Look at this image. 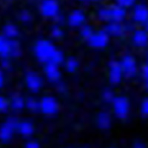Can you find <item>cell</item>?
<instances>
[{
	"label": "cell",
	"instance_id": "1",
	"mask_svg": "<svg viewBox=\"0 0 148 148\" xmlns=\"http://www.w3.org/2000/svg\"><path fill=\"white\" fill-rule=\"evenodd\" d=\"M34 53L37 59L44 64L53 63L59 65L64 62L63 53L48 40L41 39L38 41L34 47Z\"/></svg>",
	"mask_w": 148,
	"mask_h": 148
},
{
	"label": "cell",
	"instance_id": "2",
	"mask_svg": "<svg viewBox=\"0 0 148 148\" xmlns=\"http://www.w3.org/2000/svg\"><path fill=\"white\" fill-rule=\"evenodd\" d=\"M126 17V10L119 5H113L100 9L98 12V18L104 22L121 23Z\"/></svg>",
	"mask_w": 148,
	"mask_h": 148
},
{
	"label": "cell",
	"instance_id": "3",
	"mask_svg": "<svg viewBox=\"0 0 148 148\" xmlns=\"http://www.w3.org/2000/svg\"><path fill=\"white\" fill-rule=\"evenodd\" d=\"M21 47L18 42L0 35V56L2 59L18 57L21 55Z\"/></svg>",
	"mask_w": 148,
	"mask_h": 148
},
{
	"label": "cell",
	"instance_id": "4",
	"mask_svg": "<svg viewBox=\"0 0 148 148\" xmlns=\"http://www.w3.org/2000/svg\"><path fill=\"white\" fill-rule=\"evenodd\" d=\"M112 104L114 114L119 119H125L127 117L130 110V104L126 97L121 96H116Z\"/></svg>",
	"mask_w": 148,
	"mask_h": 148
},
{
	"label": "cell",
	"instance_id": "5",
	"mask_svg": "<svg viewBox=\"0 0 148 148\" xmlns=\"http://www.w3.org/2000/svg\"><path fill=\"white\" fill-rule=\"evenodd\" d=\"M39 11L46 18H56L60 12L59 2L56 0H42L39 5Z\"/></svg>",
	"mask_w": 148,
	"mask_h": 148
},
{
	"label": "cell",
	"instance_id": "6",
	"mask_svg": "<svg viewBox=\"0 0 148 148\" xmlns=\"http://www.w3.org/2000/svg\"><path fill=\"white\" fill-rule=\"evenodd\" d=\"M121 68H122L124 76L127 78L134 77L138 71L136 61L133 56L130 55H126L121 59Z\"/></svg>",
	"mask_w": 148,
	"mask_h": 148
},
{
	"label": "cell",
	"instance_id": "7",
	"mask_svg": "<svg viewBox=\"0 0 148 148\" xmlns=\"http://www.w3.org/2000/svg\"><path fill=\"white\" fill-rule=\"evenodd\" d=\"M18 121L14 118H10L0 127V140L8 141L12 138L16 130Z\"/></svg>",
	"mask_w": 148,
	"mask_h": 148
},
{
	"label": "cell",
	"instance_id": "8",
	"mask_svg": "<svg viewBox=\"0 0 148 148\" xmlns=\"http://www.w3.org/2000/svg\"><path fill=\"white\" fill-rule=\"evenodd\" d=\"M59 103L53 96H46L40 100V111L47 116H53L59 111Z\"/></svg>",
	"mask_w": 148,
	"mask_h": 148
},
{
	"label": "cell",
	"instance_id": "9",
	"mask_svg": "<svg viewBox=\"0 0 148 148\" xmlns=\"http://www.w3.org/2000/svg\"><path fill=\"white\" fill-rule=\"evenodd\" d=\"M110 36L105 30H99L94 32L92 35L88 39L90 46L94 48H104L108 45L110 40Z\"/></svg>",
	"mask_w": 148,
	"mask_h": 148
},
{
	"label": "cell",
	"instance_id": "10",
	"mask_svg": "<svg viewBox=\"0 0 148 148\" xmlns=\"http://www.w3.org/2000/svg\"><path fill=\"white\" fill-rule=\"evenodd\" d=\"M124 76L120 62L112 61L109 64V80L111 84H118Z\"/></svg>",
	"mask_w": 148,
	"mask_h": 148
},
{
	"label": "cell",
	"instance_id": "11",
	"mask_svg": "<svg viewBox=\"0 0 148 148\" xmlns=\"http://www.w3.org/2000/svg\"><path fill=\"white\" fill-rule=\"evenodd\" d=\"M25 83L27 88L32 92H36L41 90L43 81L39 74L35 72H28L25 76Z\"/></svg>",
	"mask_w": 148,
	"mask_h": 148
},
{
	"label": "cell",
	"instance_id": "12",
	"mask_svg": "<svg viewBox=\"0 0 148 148\" xmlns=\"http://www.w3.org/2000/svg\"><path fill=\"white\" fill-rule=\"evenodd\" d=\"M133 20L138 24L146 23L148 20V7L145 4L135 5L133 10Z\"/></svg>",
	"mask_w": 148,
	"mask_h": 148
},
{
	"label": "cell",
	"instance_id": "13",
	"mask_svg": "<svg viewBox=\"0 0 148 148\" xmlns=\"http://www.w3.org/2000/svg\"><path fill=\"white\" fill-rule=\"evenodd\" d=\"M58 64L53 63H47L45 67V73L49 81L51 82L57 83L61 78V72Z\"/></svg>",
	"mask_w": 148,
	"mask_h": 148
},
{
	"label": "cell",
	"instance_id": "14",
	"mask_svg": "<svg viewBox=\"0 0 148 148\" xmlns=\"http://www.w3.org/2000/svg\"><path fill=\"white\" fill-rule=\"evenodd\" d=\"M85 21V14L81 10H74L71 12L67 18L69 25L73 27H82Z\"/></svg>",
	"mask_w": 148,
	"mask_h": 148
},
{
	"label": "cell",
	"instance_id": "15",
	"mask_svg": "<svg viewBox=\"0 0 148 148\" xmlns=\"http://www.w3.org/2000/svg\"><path fill=\"white\" fill-rule=\"evenodd\" d=\"M132 39L135 45L138 47H145L148 45V33L146 30L138 29L135 30Z\"/></svg>",
	"mask_w": 148,
	"mask_h": 148
},
{
	"label": "cell",
	"instance_id": "16",
	"mask_svg": "<svg viewBox=\"0 0 148 148\" xmlns=\"http://www.w3.org/2000/svg\"><path fill=\"white\" fill-rule=\"evenodd\" d=\"M105 31L110 36L119 37L124 35L125 27L119 22H110L108 23L105 27Z\"/></svg>",
	"mask_w": 148,
	"mask_h": 148
},
{
	"label": "cell",
	"instance_id": "17",
	"mask_svg": "<svg viewBox=\"0 0 148 148\" xmlns=\"http://www.w3.org/2000/svg\"><path fill=\"white\" fill-rule=\"evenodd\" d=\"M16 131L24 137H30L34 134V127L30 121H22L18 122Z\"/></svg>",
	"mask_w": 148,
	"mask_h": 148
},
{
	"label": "cell",
	"instance_id": "18",
	"mask_svg": "<svg viewBox=\"0 0 148 148\" xmlns=\"http://www.w3.org/2000/svg\"><path fill=\"white\" fill-rule=\"evenodd\" d=\"M111 116L107 112H101L97 116V125L101 129L107 130L111 127Z\"/></svg>",
	"mask_w": 148,
	"mask_h": 148
},
{
	"label": "cell",
	"instance_id": "19",
	"mask_svg": "<svg viewBox=\"0 0 148 148\" xmlns=\"http://www.w3.org/2000/svg\"><path fill=\"white\" fill-rule=\"evenodd\" d=\"M2 32H3L4 36L10 39H15L16 37L18 36V34H19L18 27L14 25H12V24H8V25L4 26L3 29H2Z\"/></svg>",
	"mask_w": 148,
	"mask_h": 148
},
{
	"label": "cell",
	"instance_id": "20",
	"mask_svg": "<svg viewBox=\"0 0 148 148\" xmlns=\"http://www.w3.org/2000/svg\"><path fill=\"white\" fill-rule=\"evenodd\" d=\"M10 105L14 110L19 111L25 107V100L19 95H15L10 100Z\"/></svg>",
	"mask_w": 148,
	"mask_h": 148
},
{
	"label": "cell",
	"instance_id": "21",
	"mask_svg": "<svg viewBox=\"0 0 148 148\" xmlns=\"http://www.w3.org/2000/svg\"><path fill=\"white\" fill-rule=\"evenodd\" d=\"M25 107L31 112L40 110V101L34 97H30L25 100Z\"/></svg>",
	"mask_w": 148,
	"mask_h": 148
},
{
	"label": "cell",
	"instance_id": "22",
	"mask_svg": "<svg viewBox=\"0 0 148 148\" xmlns=\"http://www.w3.org/2000/svg\"><path fill=\"white\" fill-rule=\"evenodd\" d=\"M64 66H65V69L67 72L73 73L77 70L78 67H79V62L76 60V59L73 57H71L67 59Z\"/></svg>",
	"mask_w": 148,
	"mask_h": 148
},
{
	"label": "cell",
	"instance_id": "23",
	"mask_svg": "<svg viewBox=\"0 0 148 148\" xmlns=\"http://www.w3.org/2000/svg\"><path fill=\"white\" fill-rule=\"evenodd\" d=\"M93 33H94V31H93L92 27L88 25H84L83 26H82L81 29H80V34L86 40H88Z\"/></svg>",
	"mask_w": 148,
	"mask_h": 148
},
{
	"label": "cell",
	"instance_id": "24",
	"mask_svg": "<svg viewBox=\"0 0 148 148\" xmlns=\"http://www.w3.org/2000/svg\"><path fill=\"white\" fill-rule=\"evenodd\" d=\"M116 96L114 92L110 89H106L104 90L102 93V99L105 102L107 103H113V100L115 99Z\"/></svg>",
	"mask_w": 148,
	"mask_h": 148
},
{
	"label": "cell",
	"instance_id": "25",
	"mask_svg": "<svg viewBox=\"0 0 148 148\" xmlns=\"http://www.w3.org/2000/svg\"><path fill=\"white\" fill-rule=\"evenodd\" d=\"M51 36L55 39H60L64 35V31L59 26H54L51 31Z\"/></svg>",
	"mask_w": 148,
	"mask_h": 148
},
{
	"label": "cell",
	"instance_id": "26",
	"mask_svg": "<svg viewBox=\"0 0 148 148\" xmlns=\"http://www.w3.org/2000/svg\"><path fill=\"white\" fill-rule=\"evenodd\" d=\"M19 19L24 23H28L32 19V15L28 10H22L19 14Z\"/></svg>",
	"mask_w": 148,
	"mask_h": 148
},
{
	"label": "cell",
	"instance_id": "27",
	"mask_svg": "<svg viewBox=\"0 0 148 148\" xmlns=\"http://www.w3.org/2000/svg\"><path fill=\"white\" fill-rule=\"evenodd\" d=\"M136 0H116V3L125 9L135 5Z\"/></svg>",
	"mask_w": 148,
	"mask_h": 148
},
{
	"label": "cell",
	"instance_id": "28",
	"mask_svg": "<svg viewBox=\"0 0 148 148\" xmlns=\"http://www.w3.org/2000/svg\"><path fill=\"white\" fill-rule=\"evenodd\" d=\"M141 113L145 116H148V98H146L143 100L141 104Z\"/></svg>",
	"mask_w": 148,
	"mask_h": 148
},
{
	"label": "cell",
	"instance_id": "29",
	"mask_svg": "<svg viewBox=\"0 0 148 148\" xmlns=\"http://www.w3.org/2000/svg\"><path fill=\"white\" fill-rule=\"evenodd\" d=\"M9 103L7 99L3 96H0V112H5L8 110L9 106Z\"/></svg>",
	"mask_w": 148,
	"mask_h": 148
},
{
	"label": "cell",
	"instance_id": "30",
	"mask_svg": "<svg viewBox=\"0 0 148 148\" xmlns=\"http://www.w3.org/2000/svg\"><path fill=\"white\" fill-rule=\"evenodd\" d=\"M141 73H142V76L145 80V84L146 89L148 91V63L145 64L143 67H142V71H141Z\"/></svg>",
	"mask_w": 148,
	"mask_h": 148
},
{
	"label": "cell",
	"instance_id": "31",
	"mask_svg": "<svg viewBox=\"0 0 148 148\" xmlns=\"http://www.w3.org/2000/svg\"><path fill=\"white\" fill-rule=\"evenodd\" d=\"M25 148H40V145L36 141H29L25 144Z\"/></svg>",
	"mask_w": 148,
	"mask_h": 148
},
{
	"label": "cell",
	"instance_id": "32",
	"mask_svg": "<svg viewBox=\"0 0 148 148\" xmlns=\"http://www.w3.org/2000/svg\"><path fill=\"white\" fill-rule=\"evenodd\" d=\"M1 66L3 69L5 70H8L10 69V67H11V64H10V62L8 61V58H5L2 60V62H1Z\"/></svg>",
	"mask_w": 148,
	"mask_h": 148
},
{
	"label": "cell",
	"instance_id": "33",
	"mask_svg": "<svg viewBox=\"0 0 148 148\" xmlns=\"http://www.w3.org/2000/svg\"><path fill=\"white\" fill-rule=\"evenodd\" d=\"M4 84H5V76L2 71L0 69V88L3 87Z\"/></svg>",
	"mask_w": 148,
	"mask_h": 148
},
{
	"label": "cell",
	"instance_id": "34",
	"mask_svg": "<svg viewBox=\"0 0 148 148\" xmlns=\"http://www.w3.org/2000/svg\"><path fill=\"white\" fill-rule=\"evenodd\" d=\"M57 89L59 92H64V91H65L66 88H65V86H64V84H62V83H59V84H58Z\"/></svg>",
	"mask_w": 148,
	"mask_h": 148
},
{
	"label": "cell",
	"instance_id": "35",
	"mask_svg": "<svg viewBox=\"0 0 148 148\" xmlns=\"http://www.w3.org/2000/svg\"><path fill=\"white\" fill-rule=\"evenodd\" d=\"M133 148H146L143 145H141V144H138V145H136Z\"/></svg>",
	"mask_w": 148,
	"mask_h": 148
},
{
	"label": "cell",
	"instance_id": "36",
	"mask_svg": "<svg viewBox=\"0 0 148 148\" xmlns=\"http://www.w3.org/2000/svg\"><path fill=\"white\" fill-rule=\"evenodd\" d=\"M145 30H146L147 32L148 33V20L147 21L146 23L145 24Z\"/></svg>",
	"mask_w": 148,
	"mask_h": 148
},
{
	"label": "cell",
	"instance_id": "37",
	"mask_svg": "<svg viewBox=\"0 0 148 148\" xmlns=\"http://www.w3.org/2000/svg\"><path fill=\"white\" fill-rule=\"evenodd\" d=\"M79 1H81V2H87V1H89V0H79Z\"/></svg>",
	"mask_w": 148,
	"mask_h": 148
},
{
	"label": "cell",
	"instance_id": "38",
	"mask_svg": "<svg viewBox=\"0 0 148 148\" xmlns=\"http://www.w3.org/2000/svg\"><path fill=\"white\" fill-rule=\"evenodd\" d=\"M147 61H148V51H147Z\"/></svg>",
	"mask_w": 148,
	"mask_h": 148
},
{
	"label": "cell",
	"instance_id": "39",
	"mask_svg": "<svg viewBox=\"0 0 148 148\" xmlns=\"http://www.w3.org/2000/svg\"><path fill=\"white\" fill-rule=\"evenodd\" d=\"M89 1H98V0H89Z\"/></svg>",
	"mask_w": 148,
	"mask_h": 148
},
{
	"label": "cell",
	"instance_id": "40",
	"mask_svg": "<svg viewBox=\"0 0 148 148\" xmlns=\"http://www.w3.org/2000/svg\"><path fill=\"white\" fill-rule=\"evenodd\" d=\"M81 148H86V147H81Z\"/></svg>",
	"mask_w": 148,
	"mask_h": 148
},
{
	"label": "cell",
	"instance_id": "41",
	"mask_svg": "<svg viewBox=\"0 0 148 148\" xmlns=\"http://www.w3.org/2000/svg\"><path fill=\"white\" fill-rule=\"evenodd\" d=\"M67 148H71V147H67Z\"/></svg>",
	"mask_w": 148,
	"mask_h": 148
},
{
	"label": "cell",
	"instance_id": "42",
	"mask_svg": "<svg viewBox=\"0 0 148 148\" xmlns=\"http://www.w3.org/2000/svg\"><path fill=\"white\" fill-rule=\"evenodd\" d=\"M110 148H114V147H110Z\"/></svg>",
	"mask_w": 148,
	"mask_h": 148
}]
</instances>
